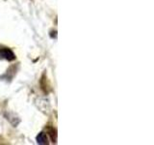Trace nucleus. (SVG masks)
Instances as JSON below:
<instances>
[{"mask_svg":"<svg viewBox=\"0 0 154 145\" xmlns=\"http://www.w3.org/2000/svg\"><path fill=\"white\" fill-rule=\"evenodd\" d=\"M0 57L4 58V59H6L8 61H12V60L16 59L14 53L10 50V48H7V47L0 48Z\"/></svg>","mask_w":154,"mask_h":145,"instance_id":"obj_1","label":"nucleus"},{"mask_svg":"<svg viewBox=\"0 0 154 145\" xmlns=\"http://www.w3.org/2000/svg\"><path fill=\"white\" fill-rule=\"evenodd\" d=\"M37 142L38 144H47V137L46 134L45 133H41L38 134V135L37 137Z\"/></svg>","mask_w":154,"mask_h":145,"instance_id":"obj_2","label":"nucleus"}]
</instances>
